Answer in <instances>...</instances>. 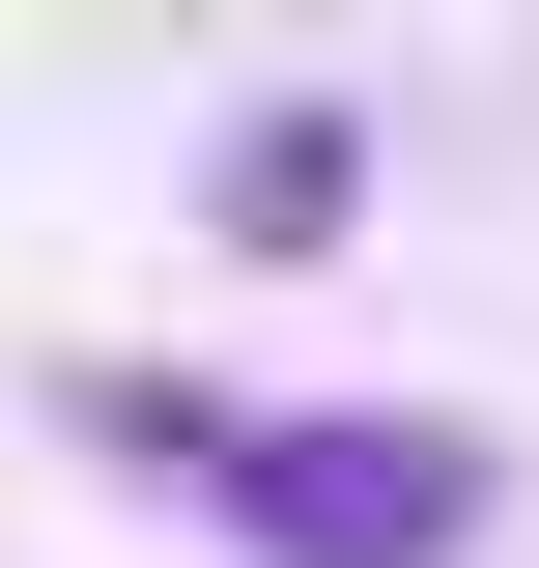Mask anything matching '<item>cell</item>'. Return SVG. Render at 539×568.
<instances>
[{
    "instance_id": "obj_1",
    "label": "cell",
    "mask_w": 539,
    "mask_h": 568,
    "mask_svg": "<svg viewBox=\"0 0 539 568\" xmlns=\"http://www.w3.org/2000/svg\"><path fill=\"white\" fill-rule=\"evenodd\" d=\"M171 484H200L227 540H284V568H455L482 540L455 426H171Z\"/></svg>"
}]
</instances>
